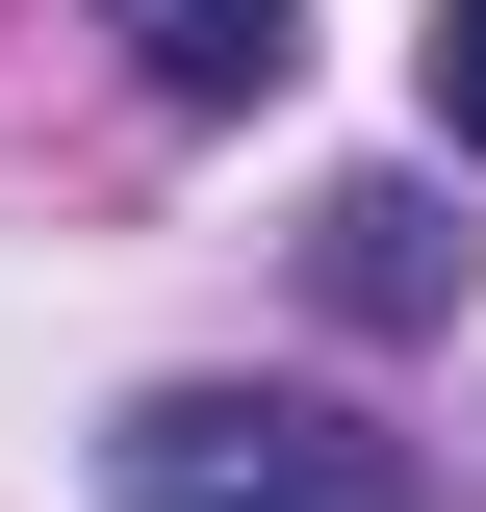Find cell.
<instances>
[{
	"label": "cell",
	"mask_w": 486,
	"mask_h": 512,
	"mask_svg": "<svg viewBox=\"0 0 486 512\" xmlns=\"http://www.w3.org/2000/svg\"><path fill=\"white\" fill-rule=\"evenodd\" d=\"M307 282H333L359 333H435V308H461V205H435V180H333V205H307Z\"/></svg>",
	"instance_id": "obj_2"
},
{
	"label": "cell",
	"mask_w": 486,
	"mask_h": 512,
	"mask_svg": "<svg viewBox=\"0 0 486 512\" xmlns=\"http://www.w3.org/2000/svg\"><path fill=\"white\" fill-rule=\"evenodd\" d=\"M435 154L486 180V0H435Z\"/></svg>",
	"instance_id": "obj_4"
},
{
	"label": "cell",
	"mask_w": 486,
	"mask_h": 512,
	"mask_svg": "<svg viewBox=\"0 0 486 512\" xmlns=\"http://www.w3.org/2000/svg\"><path fill=\"white\" fill-rule=\"evenodd\" d=\"M103 26H128V77H154V103H205V128L307 77V0H103Z\"/></svg>",
	"instance_id": "obj_3"
},
{
	"label": "cell",
	"mask_w": 486,
	"mask_h": 512,
	"mask_svg": "<svg viewBox=\"0 0 486 512\" xmlns=\"http://www.w3.org/2000/svg\"><path fill=\"white\" fill-rule=\"evenodd\" d=\"M103 512H435V461L384 410H333V384H128Z\"/></svg>",
	"instance_id": "obj_1"
}]
</instances>
